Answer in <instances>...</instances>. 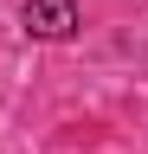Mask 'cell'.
I'll use <instances>...</instances> for the list:
<instances>
[{
    "mask_svg": "<svg viewBox=\"0 0 148 154\" xmlns=\"http://www.w3.org/2000/svg\"><path fill=\"white\" fill-rule=\"evenodd\" d=\"M26 32L32 38H71L77 32V0H26Z\"/></svg>",
    "mask_w": 148,
    "mask_h": 154,
    "instance_id": "6da1fadb",
    "label": "cell"
}]
</instances>
